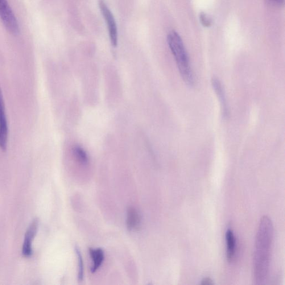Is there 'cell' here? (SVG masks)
<instances>
[{"instance_id": "obj_11", "label": "cell", "mask_w": 285, "mask_h": 285, "mask_svg": "<svg viewBox=\"0 0 285 285\" xmlns=\"http://www.w3.org/2000/svg\"><path fill=\"white\" fill-rule=\"evenodd\" d=\"M76 253L78 259V263H79V272H78V280L81 282L83 279L84 276V265L83 261H82V256L80 251L78 247H76Z\"/></svg>"}, {"instance_id": "obj_13", "label": "cell", "mask_w": 285, "mask_h": 285, "mask_svg": "<svg viewBox=\"0 0 285 285\" xmlns=\"http://www.w3.org/2000/svg\"><path fill=\"white\" fill-rule=\"evenodd\" d=\"M201 284L203 285H213V283L211 279L209 278H206L202 281Z\"/></svg>"}, {"instance_id": "obj_6", "label": "cell", "mask_w": 285, "mask_h": 285, "mask_svg": "<svg viewBox=\"0 0 285 285\" xmlns=\"http://www.w3.org/2000/svg\"><path fill=\"white\" fill-rule=\"evenodd\" d=\"M39 223V219L35 218L26 231L23 247V254L26 257H29L32 255V241L38 231Z\"/></svg>"}, {"instance_id": "obj_10", "label": "cell", "mask_w": 285, "mask_h": 285, "mask_svg": "<svg viewBox=\"0 0 285 285\" xmlns=\"http://www.w3.org/2000/svg\"><path fill=\"white\" fill-rule=\"evenodd\" d=\"M89 253L93 261V266L91 268V272L94 273L101 266L103 261H104V252L101 249H90Z\"/></svg>"}, {"instance_id": "obj_7", "label": "cell", "mask_w": 285, "mask_h": 285, "mask_svg": "<svg viewBox=\"0 0 285 285\" xmlns=\"http://www.w3.org/2000/svg\"><path fill=\"white\" fill-rule=\"evenodd\" d=\"M212 85L214 91H215L217 96L220 100L222 106V114L226 117L228 114L227 111V102L225 96V93L221 82L218 79L213 78L212 81Z\"/></svg>"}, {"instance_id": "obj_4", "label": "cell", "mask_w": 285, "mask_h": 285, "mask_svg": "<svg viewBox=\"0 0 285 285\" xmlns=\"http://www.w3.org/2000/svg\"><path fill=\"white\" fill-rule=\"evenodd\" d=\"M98 5L108 27L111 44L113 47H117L118 38V29L114 16L104 0H99Z\"/></svg>"}, {"instance_id": "obj_8", "label": "cell", "mask_w": 285, "mask_h": 285, "mask_svg": "<svg viewBox=\"0 0 285 285\" xmlns=\"http://www.w3.org/2000/svg\"><path fill=\"white\" fill-rule=\"evenodd\" d=\"M226 241L227 259L229 262H231L233 261L236 251V239L232 230H228L226 231Z\"/></svg>"}, {"instance_id": "obj_3", "label": "cell", "mask_w": 285, "mask_h": 285, "mask_svg": "<svg viewBox=\"0 0 285 285\" xmlns=\"http://www.w3.org/2000/svg\"><path fill=\"white\" fill-rule=\"evenodd\" d=\"M0 18L6 29L12 34H18L19 26L18 20L6 0H0Z\"/></svg>"}, {"instance_id": "obj_1", "label": "cell", "mask_w": 285, "mask_h": 285, "mask_svg": "<svg viewBox=\"0 0 285 285\" xmlns=\"http://www.w3.org/2000/svg\"><path fill=\"white\" fill-rule=\"evenodd\" d=\"M273 234V225L270 219L267 216L263 217L256 236L254 258V276L256 284H262L266 279Z\"/></svg>"}, {"instance_id": "obj_5", "label": "cell", "mask_w": 285, "mask_h": 285, "mask_svg": "<svg viewBox=\"0 0 285 285\" xmlns=\"http://www.w3.org/2000/svg\"><path fill=\"white\" fill-rule=\"evenodd\" d=\"M8 126L6 117L5 103L0 87V149L5 151L7 146Z\"/></svg>"}, {"instance_id": "obj_14", "label": "cell", "mask_w": 285, "mask_h": 285, "mask_svg": "<svg viewBox=\"0 0 285 285\" xmlns=\"http://www.w3.org/2000/svg\"><path fill=\"white\" fill-rule=\"evenodd\" d=\"M271 1L273 2L275 5L279 6L283 5L284 3V0H271Z\"/></svg>"}, {"instance_id": "obj_9", "label": "cell", "mask_w": 285, "mask_h": 285, "mask_svg": "<svg viewBox=\"0 0 285 285\" xmlns=\"http://www.w3.org/2000/svg\"><path fill=\"white\" fill-rule=\"evenodd\" d=\"M140 217L137 210L130 207L128 210L127 226L128 230H135L139 228Z\"/></svg>"}, {"instance_id": "obj_2", "label": "cell", "mask_w": 285, "mask_h": 285, "mask_svg": "<svg viewBox=\"0 0 285 285\" xmlns=\"http://www.w3.org/2000/svg\"><path fill=\"white\" fill-rule=\"evenodd\" d=\"M167 42L172 54L175 57L181 77L189 86L195 84V77L190 64L188 53L182 40L175 31H172L167 36Z\"/></svg>"}, {"instance_id": "obj_12", "label": "cell", "mask_w": 285, "mask_h": 285, "mask_svg": "<svg viewBox=\"0 0 285 285\" xmlns=\"http://www.w3.org/2000/svg\"><path fill=\"white\" fill-rule=\"evenodd\" d=\"M200 20L202 26L206 27H209L212 26V21L206 14L201 12L200 14Z\"/></svg>"}]
</instances>
